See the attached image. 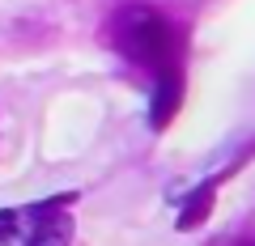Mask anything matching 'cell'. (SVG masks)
Masks as SVG:
<instances>
[{"mask_svg":"<svg viewBox=\"0 0 255 246\" xmlns=\"http://www.w3.org/2000/svg\"><path fill=\"white\" fill-rule=\"evenodd\" d=\"M13 234H17V212L4 208V212H0V242H9Z\"/></svg>","mask_w":255,"mask_h":246,"instance_id":"obj_3","label":"cell"},{"mask_svg":"<svg viewBox=\"0 0 255 246\" xmlns=\"http://www.w3.org/2000/svg\"><path fill=\"white\" fill-rule=\"evenodd\" d=\"M111 43L153 85L183 77V30L174 26L170 13L153 9V4H124L111 17Z\"/></svg>","mask_w":255,"mask_h":246,"instance_id":"obj_1","label":"cell"},{"mask_svg":"<svg viewBox=\"0 0 255 246\" xmlns=\"http://www.w3.org/2000/svg\"><path fill=\"white\" fill-rule=\"evenodd\" d=\"M238 246H255V242H238Z\"/></svg>","mask_w":255,"mask_h":246,"instance_id":"obj_4","label":"cell"},{"mask_svg":"<svg viewBox=\"0 0 255 246\" xmlns=\"http://www.w3.org/2000/svg\"><path fill=\"white\" fill-rule=\"evenodd\" d=\"M68 238H73V221L68 217H47L43 225L30 234L26 246H68Z\"/></svg>","mask_w":255,"mask_h":246,"instance_id":"obj_2","label":"cell"}]
</instances>
